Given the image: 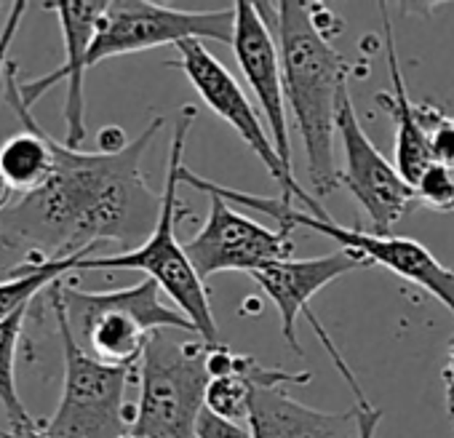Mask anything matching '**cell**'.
I'll return each instance as SVG.
<instances>
[{"mask_svg":"<svg viewBox=\"0 0 454 438\" xmlns=\"http://www.w3.org/2000/svg\"><path fill=\"white\" fill-rule=\"evenodd\" d=\"M422 126L430 134V150H433V160L451 168L454 171V115L441 110L435 102L425 99L417 105Z\"/></svg>","mask_w":454,"mask_h":438,"instance_id":"cell-19","label":"cell"},{"mask_svg":"<svg viewBox=\"0 0 454 438\" xmlns=\"http://www.w3.org/2000/svg\"><path fill=\"white\" fill-rule=\"evenodd\" d=\"M89 257L91 254H75L67 260H49V262H38V265L25 262L17 270H12V276L6 281H0V324L17 316L20 310L30 308V300L38 292L51 289L67 273H78V265Z\"/></svg>","mask_w":454,"mask_h":438,"instance_id":"cell-17","label":"cell"},{"mask_svg":"<svg viewBox=\"0 0 454 438\" xmlns=\"http://www.w3.org/2000/svg\"><path fill=\"white\" fill-rule=\"evenodd\" d=\"M233 51L236 62L254 91V99L260 102L265 113L268 131L273 137V145L284 160L286 168L292 166V137H289V107H286V89H284V65H281V49L278 41L257 9V4L241 0L236 4V33H233Z\"/></svg>","mask_w":454,"mask_h":438,"instance_id":"cell-13","label":"cell"},{"mask_svg":"<svg viewBox=\"0 0 454 438\" xmlns=\"http://www.w3.org/2000/svg\"><path fill=\"white\" fill-rule=\"evenodd\" d=\"M252 438H358V411L329 414L294 401L284 387H254L247 419Z\"/></svg>","mask_w":454,"mask_h":438,"instance_id":"cell-15","label":"cell"},{"mask_svg":"<svg viewBox=\"0 0 454 438\" xmlns=\"http://www.w3.org/2000/svg\"><path fill=\"white\" fill-rule=\"evenodd\" d=\"M174 329L155 332L137 366L139 401L134 409V438H198V417L206 409L208 348L206 340L179 342Z\"/></svg>","mask_w":454,"mask_h":438,"instance_id":"cell-6","label":"cell"},{"mask_svg":"<svg viewBox=\"0 0 454 438\" xmlns=\"http://www.w3.org/2000/svg\"><path fill=\"white\" fill-rule=\"evenodd\" d=\"M198 113L192 105L179 107L174 118V134H171V150H168V166H166V184L160 195V216L153 236L131 252L110 254V257H89L78 265V270H142L147 278H153L160 292L171 297L176 310L198 329V337L206 342H216V318L211 310V300L206 292V281L192 268L184 246L176 241V223L179 216H187V208L179 206L176 190L182 184V155L187 145V134L195 123Z\"/></svg>","mask_w":454,"mask_h":438,"instance_id":"cell-3","label":"cell"},{"mask_svg":"<svg viewBox=\"0 0 454 438\" xmlns=\"http://www.w3.org/2000/svg\"><path fill=\"white\" fill-rule=\"evenodd\" d=\"M198 438H252V430L247 422H233V419H224L208 409L200 411L198 417Z\"/></svg>","mask_w":454,"mask_h":438,"instance_id":"cell-21","label":"cell"},{"mask_svg":"<svg viewBox=\"0 0 454 438\" xmlns=\"http://www.w3.org/2000/svg\"><path fill=\"white\" fill-rule=\"evenodd\" d=\"M4 6H6V4H0V12H4Z\"/></svg>","mask_w":454,"mask_h":438,"instance_id":"cell-27","label":"cell"},{"mask_svg":"<svg viewBox=\"0 0 454 438\" xmlns=\"http://www.w3.org/2000/svg\"><path fill=\"white\" fill-rule=\"evenodd\" d=\"M337 137L342 145V184L353 192L361 211L369 216L372 233L390 236L401 219L419 206L414 184H409L395 163H390L366 137L350 91L345 89L337 102Z\"/></svg>","mask_w":454,"mask_h":438,"instance_id":"cell-10","label":"cell"},{"mask_svg":"<svg viewBox=\"0 0 454 438\" xmlns=\"http://www.w3.org/2000/svg\"><path fill=\"white\" fill-rule=\"evenodd\" d=\"M163 123L155 115L121 153H83L54 139L51 179L0 211V249H22L35 265L91 254L102 241L139 249L160 216V195L150 190L142 158Z\"/></svg>","mask_w":454,"mask_h":438,"instance_id":"cell-1","label":"cell"},{"mask_svg":"<svg viewBox=\"0 0 454 438\" xmlns=\"http://www.w3.org/2000/svg\"><path fill=\"white\" fill-rule=\"evenodd\" d=\"M49 302L65 353V385L59 406L43 430L51 438H134V409L126 406V390L137 366L102 364L78 345L57 284L49 289Z\"/></svg>","mask_w":454,"mask_h":438,"instance_id":"cell-7","label":"cell"},{"mask_svg":"<svg viewBox=\"0 0 454 438\" xmlns=\"http://www.w3.org/2000/svg\"><path fill=\"white\" fill-rule=\"evenodd\" d=\"M236 9L214 12H182L147 0H113L107 4L94 43L89 49V67L147 51L155 46H176L182 41H216L233 46Z\"/></svg>","mask_w":454,"mask_h":438,"instance_id":"cell-8","label":"cell"},{"mask_svg":"<svg viewBox=\"0 0 454 438\" xmlns=\"http://www.w3.org/2000/svg\"><path fill=\"white\" fill-rule=\"evenodd\" d=\"M443 393H446V411L454 422V334L446 342V364H443Z\"/></svg>","mask_w":454,"mask_h":438,"instance_id":"cell-24","label":"cell"},{"mask_svg":"<svg viewBox=\"0 0 454 438\" xmlns=\"http://www.w3.org/2000/svg\"><path fill=\"white\" fill-rule=\"evenodd\" d=\"M268 20L284 65L286 107L302 137L308 176L313 198H326L342 187V176L334 160L337 137V102L348 89L353 70L366 65H350L324 33L313 17V4L284 0V4H257Z\"/></svg>","mask_w":454,"mask_h":438,"instance_id":"cell-2","label":"cell"},{"mask_svg":"<svg viewBox=\"0 0 454 438\" xmlns=\"http://www.w3.org/2000/svg\"><path fill=\"white\" fill-rule=\"evenodd\" d=\"M417 192V203L430 208V211H454V171L433 163L414 184Z\"/></svg>","mask_w":454,"mask_h":438,"instance_id":"cell-20","label":"cell"},{"mask_svg":"<svg viewBox=\"0 0 454 438\" xmlns=\"http://www.w3.org/2000/svg\"><path fill=\"white\" fill-rule=\"evenodd\" d=\"M99 142V153H121L123 147H129V137L121 126H105L97 137Z\"/></svg>","mask_w":454,"mask_h":438,"instance_id":"cell-25","label":"cell"},{"mask_svg":"<svg viewBox=\"0 0 454 438\" xmlns=\"http://www.w3.org/2000/svg\"><path fill=\"white\" fill-rule=\"evenodd\" d=\"M30 308L20 310L17 316L0 324V406L6 409L12 425H30L35 422L17 390V350L25 329V316Z\"/></svg>","mask_w":454,"mask_h":438,"instance_id":"cell-18","label":"cell"},{"mask_svg":"<svg viewBox=\"0 0 454 438\" xmlns=\"http://www.w3.org/2000/svg\"><path fill=\"white\" fill-rule=\"evenodd\" d=\"M356 411H358V438H377V427L382 422V411L377 406H372L369 401L358 403Z\"/></svg>","mask_w":454,"mask_h":438,"instance_id":"cell-23","label":"cell"},{"mask_svg":"<svg viewBox=\"0 0 454 438\" xmlns=\"http://www.w3.org/2000/svg\"><path fill=\"white\" fill-rule=\"evenodd\" d=\"M369 265L361 254L356 252H348V249H340V252H332V254H324V257H313V260H286V262H276V265H268L257 273H252V278L260 284V289L273 300L278 316H281V334L284 340L289 342V348L294 350V356H305L302 348H300V340H297V321L300 316L313 326V332L318 334V340L324 342V348L329 350L337 372L350 382L358 403H366L364 393H361V385L356 382L353 372L348 369L345 358L337 353L334 342L329 340V334L321 329L318 318L310 313V300L324 292L329 284H334L337 278L358 270Z\"/></svg>","mask_w":454,"mask_h":438,"instance_id":"cell-11","label":"cell"},{"mask_svg":"<svg viewBox=\"0 0 454 438\" xmlns=\"http://www.w3.org/2000/svg\"><path fill=\"white\" fill-rule=\"evenodd\" d=\"M43 9L57 12L62 25V41H65V65L54 73L35 78L30 83H22V99L33 110L35 102L51 91L57 83L67 81V97H65V145L78 150L86 139V94L83 81L89 70V49L97 35V25L107 9V0H59V4H43Z\"/></svg>","mask_w":454,"mask_h":438,"instance_id":"cell-14","label":"cell"},{"mask_svg":"<svg viewBox=\"0 0 454 438\" xmlns=\"http://www.w3.org/2000/svg\"><path fill=\"white\" fill-rule=\"evenodd\" d=\"M0 438H51L43 427H38V422L30 425H12L9 430H0Z\"/></svg>","mask_w":454,"mask_h":438,"instance_id":"cell-26","label":"cell"},{"mask_svg":"<svg viewBox=\"0 0 454 438\" xmlns=\"http://www.w3.org/2000/svg\"><path fill=\"white\" fill-rule=\"evenodd\" d=\"M30 4H25V0H17V4H12V14H9V22L6 27L0 30V83H6V70H9V54L14 49V41H17V33L22 27V20L27 14Z\"/></svg>","mask_w":454,"mask_h":438,"instance_id":"cell-22","label":"cell"},{"mask_svg":"<svg viewBox=\"0 0 454 438\" xmlns=\"http://www.w3.org/2000/svg\"><path fill=\"white\" fill-rule=\"evenodd\" d=\"M176 65L187 81L192 83V89L198 91V97L206 102V107L219 115L227 126H233L236 134L254 150V155L265 163V168L276 176V182L281 184V198L294 203L297 200L302 203L305 211H310L313 216L318 219H332L329 211L316 200L310 198L294 179V171L284 166L276 145H273V137L270 131L265 129V123L260 121V113L257 107L249 102L247 91L241 89V83L233 78V73L227 70L206 46L203 41H182L176 43Z\"/></svg>","mask_w":454,"mask_h":438,"instance_id":"cell-9","label":"cell"},{"mask_svg":"<svg viewBox=\"0 0 454 438\" xmlns=\"http://www.w3.org/2000/svg\"><path fill=\"white\" fill-rule=\"evenodd\" d=\"M208 203L203 228L184 244V252L203 281L227 270H247L252 276L268 265L292 260V233L254 223L247 214L233 211L219 195H208Z\"/></svg>","mask_w":454,"mask_h":438,"instance_id":"cell-12","label":"cell"},{"mask_svg":"<svg viewBox=\"0 0 454 438\" xmlns=\"http://www.w3.org/2000/svg\"><path fill=\"white\" fill-rule=\"evenodd\" d=\"M57 292L78 345L110 366H139L147 340L160 329L198 337L179 310L160 302V286L153 278L113 292H86L62 278Z\"/></svg>","mask_w":454,"mask_h":438,"instance_id":"cell-4","label":"cell"},{"mask_svg":"<svg viewBox=\"0 0 454 438\" xmlns=\"http://www.w3.org/2000/svg\"><path fill=\"white\" fill-rule=\"evenodd\" d=\"M182 184H190L206 195H219L224 200H236L247 208L262 211L270 219H276L278 231H284V233H292L294 228H308L313 233H321V236L337 241L342 249L361 254L369 265H380V268L395 273L398 278L411 281L419 289L430 292L454 316V268L441 265L419 241L401 239V236H377V233L350 231V228L337 225L334 219H318L310 211H305L284 198H265V195H254L247 190L216 184L211 179L198 176L187 166L182 168Z\"/></svg>","mask_w":454,"mask_h":438,"instance_id":"cell-5","label":"cell"},{"mask_svg":"<svg viewBox=\"0 0 454 438\" xmlns=\"http://www.w3.org/2000/svg\"><path fill=\"white\" fill-rule=\"evenodd\" d=\"M380 6V20H382V33H385V54H387V70H390V91H380L374 102L390 115L395 123V168L409 184H417V179L435 163L433 150H430V134L422 126L417 105H411L403 75H401V62L395 54V38L393 27L385 12V4Z\"/></svg>","mask_w":454,"mask_h":438,"instance_id":"cell-16","label":"cell"}]
</instances>
